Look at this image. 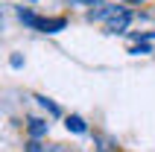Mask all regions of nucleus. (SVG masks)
I'll list each match as a JSON object with an SVG mask.
<instances>
[{
  "label": "nucleus",
  "mask_w": 155,
  "mask_h": 152,
  "mask_svg": "<svg viewBox=\"0 0 155 152\" xmlns=\"http://www.w3.org/2000/svg\"><path fill=\"white\" fill-rule=\"evenodd\" d=\"M76 6H94V3H103V0H73Z\"/></svg>",
  "instance_id": "6e6552de"
},
{
  "label": "nucleus",
  "mask_w": 155,
  "mask_h": 152,
  "mask_svg": "<svg viewBox=\"0 0 155 152\" xmlns=\"http://www.w3.org/2000/svg\"><path fill=\"white\" fill-rule=\"evenodd\" d=\"M38 102H41V105H44L47 111H50V114H59V105H56V102H50L47 97H38Z\"/></svg>",
  "instance_id": "423d86ee"
},
{
  "label": "nucleus",
  "mask_w": 155,
  "mask_h": 152,
  "mask_svg": "<svg viewBox=\"0 0 155 152\" xmlns=\"http://www.w3.org/2000/svg\"><path fill=\"white\" fill-rule=\"evenodd\" d=\"M61 26H64V18H50V21L41 18V26H38V29H41V32H59Z\"/></svg>",
  "instance_id": "f03ea898"
},
{
  "label": "nucleus",
  "mask_w": 155,
  "mask_h": 152,
  "mask_svg": "<svg viewBox=\"0 0 155 152\" xmlns=\"http://www.w3.org/2000/svg\"><path fill=\"white\" fill-rule=\"evenodd\" d=\"M29 123H32V126H29L32 137H38V135H44V132H47V123H44V120H29Z\"/></svg>",
  "instance_id": "39448f33"
},
{
  "label": "nucleus",
  "mask_w": 155,
  "mask_h": 152,
  "mask_svg": "<svg viewBox=\"0 0 155 152\" xmlns=\"http://www.w3.org/2000/svg\"><path fill=\"white\" fill-rule=\"evenodd\" d=\"M18 15H21V21H24L26 26H35V29H38V26H41V18H38V15H32V12H29V9H21V12H18Z\"/></svg>",
  "instance_id": "7ed1b4c3"
},
{
  "label": "nucleus",
  "mask_w": 155,
  "mask_h": 152,
  "mask_svg": "<svg viewBox=\"0 0 155 152\" xmlns=\"http://www.w3.org/2000/svg\"><path fill=\"white\" fill-rule=\"evenodd\" d=\"M132 24V15L123 9L120 15H114L111 21H108V32H126V26Z\"/></svg>",
  "instance_id": "f257e3e1"
},
{
  "label": "nucleus",
  "mask_w": 155,
  "mask_h": 152,
  "mask_svg": "<svg viewBox=\"0 0 155 152\" xmlns=\"http://www.w3.org/2000/svg\"><path fill=\"white\" fill-rule=\"evenodd\" d=\"M132 53L140 56V53H152V50H149V44H138V47H132Z\"/></svg>",
  "instance_id": "0eeeda50"
},
{
  "label": "nucleus",
  "mask_w": 155,
  "mask_h": 152,
  "mask_svg": "<svg viewBox=\"0 0 155 152\" xmlns=\"http://www.w3.org/2000/svg\"><path fill=\"white\" fill-rule=\"evenodd\" d=\"M68 129H70V132H76V135H82V132H85V120L76 117V114H70V117H68Z\"/></svg>",
  "instance_id": "20e7f679"
}]
</instances>
